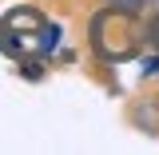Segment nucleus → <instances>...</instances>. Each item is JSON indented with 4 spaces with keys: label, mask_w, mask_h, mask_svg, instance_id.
Here are the masks:
<instances>
[{
    "label": "nucleus",
    "mask_w": 159,
    "mask_h": 155,
    "mask_svg": "<svg viewBox=\"0 0 159 155\" xmlns=\"http://www.w3.org/2000/svg\"><path fill=\"white\" fill-rule=\"evenodd\" d=\"M111 12H143V8H151V4H159V0H103Z\"/></svg>",
    "instance_id": "f257e3e1"
},
{
    "label": "nucleus",
    "mask_w": 159,
    "mask_h": 155,
    "mask_svg": "<svg viewBox=\"0 0 159 155\" xmlns=\"http://www.w3.org/2000/svg\"><path fill=\"white\" fill-rule=\"evenodd\" d=\"M151 40H155V48H159V16H155V24H151Z\"/></svg>",
    "instance_id": "f03ea898"
}]
</instances>
